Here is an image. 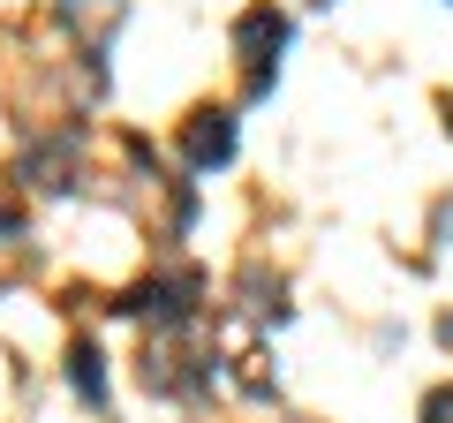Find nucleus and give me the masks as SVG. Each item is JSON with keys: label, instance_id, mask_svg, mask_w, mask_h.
Instances as JSON below:
<instances>
[{"label": "nucleus", "instance_id": "obj_4", "mask_svg": "<svg viewBox=\"0 0 453 423\" xmlns=\"http://www.w3.org/2000/svg\"><path fill=\"white\" fill-rule=\"evenodd\" d=\"M423 423H453V386H438L431 401H423Z\"/></svg>", "mask_w": 453, "mask_h": 423}, {"label": "nucleus", "instance_id": "obj_3", "mask_svg": "<svg viewBox=\"0 0 453 423\" xmlns=\"http://www.w3.org/2000/svg\"><path fill=\"white\" fill-rule=\"evenodd\" d=\"M68 386H76V401L106 408V356H98V348H76V356H68Z\"/></svg>", "mask_w": 453, "mask_h": 423}, {"label": "nucleus", "instance_id": "obj_2", "mask_svg": "<svg viewBox=\"0 0 453 423\" xmlns=\"http://www.w3.org/2000/svg\"><path fill=\"white\" fill-rule=\"evenodd\" d=\"M181 151H189V166H196V174L226 166V159H234V114H226V106H196V114H189V129H181Z\"/></svg>", "mask_w": 453, "mask_h": 423}, {"label": "nucleus", "instance_id": "obj_1", "mask_svg": "<svg viewBox=\"0 0 453 423\" xmlns=\"http://www.w3.org/2000/svg\"><path fill=\"white\" fill-rule=\"evenodd\" d=\"M234 53H242L250 98H265V91H273V76H280V53H288V16H280L273 0H257V8L234 23Z\"/></svg>", "mask_w": 453, "mask_h": 423}]
</instances>
